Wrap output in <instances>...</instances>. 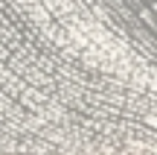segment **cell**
Returning a JSON list of instances; mask_svg holds the SVG:
<instances>
[{"label": "cell", "mask_w": 157, "mask_h": 155, "mask_svg": "<svg viewBox=\"0 0 157 155\" xmlns=\"http://www.w3.org/2000/svg\"><path fill=\"white\" fill-rule=\"evenodd\" d=\"M52 38H58V44H67L70 35H67V29H64V27H52Z\"/></svg>", "instance_id": "1"}]
</instances>
